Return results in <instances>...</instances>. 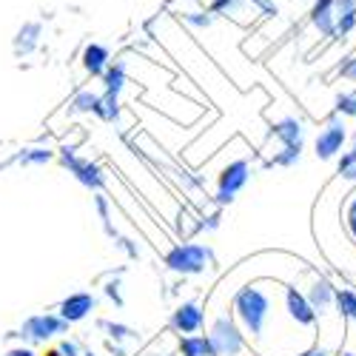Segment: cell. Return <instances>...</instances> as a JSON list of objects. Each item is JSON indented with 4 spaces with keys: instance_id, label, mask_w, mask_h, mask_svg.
I'll use <instances>...</instances> for the list:
<instances>
[{
    "instance_id": "cell-1",
    "label": "cell",
    "mask_w": 356,
    "mask_h": 356,
    "mask_svg": "<svg viewBox=\"0 0 356 356\" xmlns=\"http://www.w3.org/2000/svg\"><path fill=\"white\" fill-rule=\"evenodd\" d=\"M236 316H240L243 328L248 337H259L262 334V322L268 316V308H271V300L265 296L259 288H243L236 293Z\"/></svg>"
},
{
    "instance_id": "cell-26",
    "label": "cell",
    "mask_w": 356,
    "mask_h": 356,
    "mask_svg": "<svg viewBox=\"0 0 356 356\" xmlns=\"http://www.w3.org/2000/svg\"><path fill=\"white\" fill-rule=\"evenodd\" d=\"M337 108L345 111V114H356V103H353L350 95H348V97H339V100H337Z\"/></svg>"
},
{
    "instance_id": "cell-14",
    "label": "cell",
    "mask_w": 356,
    "mask_h": 356,
    "mask_svg": "<svg viewBox=\"0 0 356 356\" xmlns=\"http://www.w3.org/2000/svg\"><path fill=\"white\" fill-rule=\"evenodd\" d=\"M103 83H106L108 95H120V88L126 86V63L123 60L108 63V69L103 72Z\"/></svg>"
},
{
    "instance_id": "cell-17",
    "label": "cell",
    "mask_w": 356,
    "mask_h": 356,
    "mask_svg": "<svg viewBox=\"0 0 356 356\" xmlns=\"http://www.w3.org/2000/svg\"><path fill=\"white\" fill-rule=\"evenodd\" d=\"M95 114L100 117V120H117V114H120V103H117V95H103L97 97V106H95Z\"/></svg>"
},
{
    "instance_id": "cell-19",
    "label": "cell",
    "mask_w": 356,
    "mask_h": 356,
    "mask_svg": "<svg viewBox=\"0 0 356 356\" xmlns=\"http://www.w3.org/2000/svg\"><path fill=\"white\" fill-rule=\"evenodd\" d=\"M72 168H74V174L80 177V183H86V186H100V177H97V168H95V165L72 160Z\"/></svg>"
},
{
    "instance_id": "cell-9",
    "label": "cell",
    "mask_w": 356,
    "mask_h": 356,
    "mask_svg": "<svg viewBox=\"0 0 356 356\" xmlns=\"http://www.w3.org/2000/svg\"><path fill=\"white\" fill-rule=\"evenodd\" d=\"M311 23L319 29V35L331 38L337 35V15H334V0H316L311 9Z\"/></svg>"
},
{
    "instance_id": "cell-29",
    "label": "cell",
    "mask_w": 356,
    "mask_h": 356,
    "mask_svg": "<svg viewBox=\"0 0 356 356\" xmlns=\"http://www.w3.org/2000/svg\"><path fill=\"white\" fill-rule=\"evenodd\" d=\"M9 356H32V350H26V348H23V350H12Z\"/></svg>"
},
{
    "instance_id": "cell-15",
    "label": "cell",
    "mask_w": 356,
    "mask_h": 356,
    "mask_svg": "<svg viewBox=\"0 0 356 356\" xmlns=\"http://www.w3.org/2000/svg\"><path fill=\"white\" fill-rule=\"evenodd\" d=\"M274 134L285 143V148H300L302 143V126L296 123V120H282L274 126Z\"/></svg>"
},
{
    "instance_id": "cell-11",
    "label": "cell",
    "mask_w": 356,
    "mask_h": 356,
    "mask_svg": "<svg viewBox=\"0 0 356 356\" xmlns=\"http://www.w3.org/2000/svg\"><path fill=\"white\" fill-rule=\"evenodd\" d=\"M92 308H95L92 296H88V293H74V296H69V300L60 305V314H63L66 322H77V319H83Z\"/></svg>"
},
{
    "instance_id": "cell-7",
    "label": "cell",
    "mask_w": 356,
    "mask_h": 356,
    "mask_svg": "<svg viewBox=\"0 0 356 356\" xmlns=\"http://www.w3.org/2000/svg\"><path fill=\"white\" fill-rule=\"evenodd\" d=\"M80 60H83V69L92 77H103V72L111 63V54H108V49L103 43H88L83 49V54H80Z\"/></svg>"
},
{
    "instance_id": "cell-20",
    "label": "cell",
    "mask_w": 356,
    "mask_h": 356,
    "mask_svg": "<svg viewBox=\"0 0 356 356\" xmlns=\"http://www.w3.org/2000/svg\"><path fill=\"white\" fill-rule=\"evenodd\" d=\"M95 106H97V95H95V92H80V95L72 100V108H69V111L86 114V111H95Z\"/></svg>"
},
{
    "instance_id": "cell-23",
    "label": "cell",
    "mask_w": 356,
    "mask_h": 356,
    "mask_svg": "<svg viewBox=\"0 0 356 356\" xmlns=\"http://www.w3.org/2000/svg\"><path fill=\"white\" fill-rule=\"evenodd\" d=\"M339 171H342L345 177H350V180H353V177H356V152H350V154H345V157H342V163H339Z\"/></svg>"
},
{
    "instance_id": "cell-2",
    "label": "cell",
    "mask_w": 356,
    "mask_h": 356,
    "mask_svg": "<svg viewBox=\"0 0 356 356\" xmlns=\"http://www.w3.org/2000/svg\"><path fill=\"white\" fill-rule=\"evenodd\" d=\"M209 342L214 356H236L243 350V334L234 328L231 319H217V325L209 334Z\"/></svg>"
},
{
    "instance_id": "cell-34",
    "label": "cell",
    "mask_w": 356,
    "mask_h": 356,
    "mask_svg": "<svg viewBox=\"0 0 356 356\" xmlns=\"http://www.w3.org/2000/svg\"><path fill=\"white\" fill-rule=\"evenodd\" d=\"M353 152H356V148H353Z\"/></svg>"
},
{
    "instance_id": "cell-18",
    "label": "cell",
    "mask_w": 356,
    "mask_h": 356,
    "mask_svg": "<svg viewBox=\"0 0 356 356\" xmlns=\"http://www.w3.org/2000/svg\"><path fill=\"white\" fill-rule=\"evenodd\" d=\"M180 350L183 356H214L211 353V342L205 339V337H188L180 342Z\"/></svg>"
},
{
    "instance_id": "cell-24",
    "label": "cell",
    "mask_w": 356,
    "mask_h": 356,
    "mask_svg": "<svg viewBox=\"0 0 356 356\" xmlns=\"http://www.w3.org/2000/svg\"><path fill=\"white\" fill-rule=\"evenodd\" d=\"M248 3H251L257 12H262V15H277L274 0H248Z\"/></svg>"
},
{
    "instance_id": "cell-3",
    "label": "cell",
    "mask_w": 356,
    "mask_h": 356,
    "mask_svg": "<svg viewBox=\"0 0 356 356\" xmlns=\"http://www.w3.org/2000/svg\"><path fill=\"white\" fill-rule=\"evenodd\" d=\"M209 259H211V254H209V248H202V245H180V248H174L171 254H168V265L174 271H183V274H197V271H202L205 265H209Z\"/></svg>"
},
{
    "instance_id": "cell-25",
    "label": "cell",
    "mask_w": 356,
    "mask_h": 356,
    "mask_svg": "<svg viewBox=\"0 0 356 356\" xmlns=\"http://www.w3.org/2000/svg\"><path fill=\"white\" fill-rule=\"evenodd\" d=\"M51 154L49 152H43V148H35L32 154H23V163H46Z\"/></svg>"
},
{
    "instance_id": "cell-27",
    "label": "cell",
    "mask_w": 356,
    "mask_h": 356,
    "mask_svg": "<svg viewBox=\"0 0 356 356\" xmlns=\"http://www.w3.org/2000/svg\"><path fill=\"white\" fill-rule=\"evenodd\" d=\"M342 77H348V80H356V60H350V63L342 69Z\"/></svg>"
},
{
    "instance_id": "cell-12",
    "label": "cell",
    "mask_w": 356,
    "mask_h": 356,
    "mask_svg": "<svg viewBox=\"0 0 356 356\" xmlns=\"http://www.w3.org/2000/svg\"><path fill=\"white\" fill-rule=\"evenodd\" d=\"M334 15H337V32L348 35L356 26V0H334Z\"/></svg>"
},
{
    "instance_id": "cell-16",
    "label": "cell",
    "mask_w": 356,
    "mask_h": 356,
    "mask_svg": "<svg viewBox=\"0 0 356 356\" xmlns=\"http://www.w3.org/2000/svg\"><path fill=\"white\" fill-rule=\"evenodd\" d=\"M331 300H334V288L325 282V280H319V282L311 288V308L322 314V311L331 308Z\"/></svg>"
},
{
    "instance_id": "cell-6",
    "label": "cell",
    "mask_w": 356,
    "mask_h": 356,
    "mask_svg": "<svg viewBox=\"0 0 356 356\" xmlns=\"http://www.w3.org/2000/svg\"><path fill=\"white\" fill-rule=\"evenodd\" d=\"M66 319H60V316H32L26 325H23V337H29V339H49V337H54V334H60V331H66Z\"/></svg>"
},
{
    "instance_id": "cell-4",
    "label": "cell",
    "mask_w": 356,
    "mask_h": 356,
    "mask_svg": "<svg viewBox=\"0 0 356 356\" xmlns=\"http://www.w3.org/2000/svg\"><path fill=\"white\" fill-rule=\"evenodd\" d=\"M245 183H248V163H245V160H236V163L225 165L222 174H220V191H217V200H220V202H231L234 194L240 191Z\"/></svg>"
},
{
    "instance_id": "cell-32",
    "label": "cell",
    "mask_w": 356,
    "mask_h": 356,
    "mask_svg": "<svg viewBox=\"0 0 356 356\" xmlns=\"http://www.w3.org/2000/svg\"><path fill=\"white\" fill-rule=\"evenodd\" d=\"M350 97H353V103H356V92H353V95H350Z\"/></svg>"
},
{
    "instance_id": "cell-5",
    "label": "cell",
    "mask_w": 356,
    "mask_h": 356,
    "mask_svg": "<svg viewBox=\"0 0 356 356\" xmlns=\"http://www.w3.org/2000/svg\"><path fill=\"white\" fill-rule=\"evenodd\" d=\"M342 143H345V123L339 120V117H334V120L325 126L319 131V137H316V157H322V160L334 157L342 148Z\"/></svg>"
},
{
    "instance_id": "cell-13",
    "label": "cell",
    "mask_w": 356,
    "mask_h": 356,
    "mask_svg": "<svg viewBox=\"0 0 356 356\" xmlns=\"http://www.w3.org/2000/svg\"><path fill=\"white\" fill-rule=\"evenodd\" d=\"M288 314L300 322V325H311L314 322V308L311 302H305L302 293H296L293 288H288Z\"/></svg>"
},
{
    "instance_id": "cell-33",
    "label": "cell",
    "mask_w": 356,
    "mask_h": 356,
    "mask_svg": "<svg viewBox=\"0 0 356 356\" xmlns=\"http://www.w3.org/2000/svg\"><path fill=\"white\" fill-rule=\"evenodd\" d=\"M83 356H92V353H83Z\"/></svg>"
},
{
    "instance_id": "cell-31",
    "label": "cell",
    "mask_w": 356,
    "mask_h": 356,
    "mask_svg": "<svg viewBox=\"0 0 356 356\" xmlns=\"http://www.w3.org/2000/svg\"><path fill=\"white\" fill-rule=\"evenodd\" d=\"M43 356H63V353H60V348H57V350H46Z\"/></svg>"
},
{
    "instance_id": "cell-30",
    "label": "cell",
    "mask_w": 356,
    "mask_h": 356,
    "mask_svg": "<svg viewBox=\"0 0 356 356\" xmlns=\"http://www.w3.org/2000/svg\"><path fill=\"white\" fill-rule=\"evenodd\" d=\"M305 356H328V353H325V350H308Z\"/></svg>"
},
{
    "instance_id": "cell-28",
    "label": "cell",
    "mask_w": 356,
    "mask_h": 356,
    "mask_svg": "<svg viewBox=\"0 0 356 356\" xmlns=\"http://www.w3.org/2000/svg\"><path fill=\"white\" fill-rule=\"evenodd\" d=\"M348 220H350V231L356 234V200H353V205H350V214H348Z\"/></svg>"
},
{
    "instance_id": "cell-21",
    "label": "cell",
    "mask_w": 356,
    "mask_h": 356,
    "mask_svg": "<svg viewBox=\"0 0 356 356\" xmlns=\"http://www.w3.org/2000/svg\"><path fill=\"white\" fill-rule=\"evenodd\" d=\"M337 302H339V311H342L345 316H356V293L339 291V293H337Z\"/></svg>"
},
{
    "instance_id": "cell-8",
    "label": "cell",
    "mask_w": 356,
    "mask_h": 356,
    "mask_svg": "<svg viewBox=\"0 0 356 356\" xmlns=\"http://www.w3.org/2000/svg\"><path fill=\"white\" fill-rule=\"evenodd\" d=\"M40 35H43V26L38 20H29L17 29V35H15V54L26 57V54H32L38 46H40Z\"/></svg>"
},
{
    "instance_id": "cell-22",
    "label": "cell",
    "mask_w": 356,
    "mask_h": 356,
    "mask_svg": "<svg viewBox=\"0 0 356 356\" xmlns=\"http://www.w3.org/2000/svg\"><path fill=\"white\" fill-rule=\"evenodd\" d=\"M186 23L188 26H197V29H209L211 26V12H188L186 15Z\"/></svg>"
},
{
    "instance_id": "cell-10",
    "label": "cell",
    "mask_w": 356,
    "mask_h": 356,
    "mask_svg": "<svg viewBox=\"0 0 356 356\" xmlns=\"http://www.w3.org/2000/svg\"><path fill=\"white\" fill-rule=\"evenodd\" d=\"M174 328L177 331H183V334H194V331H200L202 328V311H200V305H194V302H188V305H180L174 311Z\"/></svg>"
}]
</instances>
